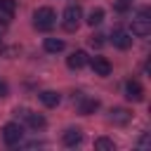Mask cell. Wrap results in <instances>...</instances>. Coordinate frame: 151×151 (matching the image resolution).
I'll return each mask as SVG.
<instances>
[{
	"instance_id": "19",
	"label": "cell",
	"mask_w": 151,
	"mask_h": 151,
	"mask_svg": "<svg viewBox=\"0 0 151 151\" xmlns=\"http://www.w3.org/2000/svg\"><path fill=\"white\" fill-rule=\"evenodd\" d=\"M0 97H7V85L0 83Z\"/></svg>"
},
{
	"instance_id": "9",
	"label": "cell",
	"mask_w": 151,
	"mask_h": 151,
	"mask_svg": "<svg viewBox=\"0 0 151 151\" xmlns=\"http://www.w3.org/2000/svg\"><path fill=\"white\" fill-rule=\"evenodd\" d=\"M125 97L130 101H142L144 99V87L139 85V80H127L125 83Z\"/></svg>"
},
{
	"instance_id": "6",
	"label": "cell",
	"mask_w": 151,
	"mask_h": 151,
	"mask_svg": "<svg viewBox=\"0 0 151 151\" xmlns=\"http://www.w3.org/2000/svg\"><path fill=\"white\" fill-rule=\"evenodd\" d=\"M87 64L92 66V71H94V76H101V78H106V76H111V61H109L106 57H92V59H90Z\"/></svg>"
},
{
	"instance_id": "10",
	"label": "cell",
	"mask_w": 151,
	"mask_h": 151,
	"mask_svg": "<svg viewBox=\"0 0 151 151\" xmlns=\"http://www.w3.org/2000/svg\"><path fill=\"white\" fill-rule=\"evenodd\" d=\"M111 42H113V47H118V50H127L130 45H132V35L127 33V31H113L111 33Z\"/></svg>"
},
{
	"instance_id": "1",
	"label": "cell",
	"mask_w": 151,
	"mask_h": 151,
	"mask_svg": "<svg viewBox=\"0 0 151 151\" xmlns=\"http://www.w3.org/2000/svg\"><path fill=\"white\" fill-rule=\"evenodd\" d=\"M54 24H57V12L52 7H38L33 12V26L38 31H50L54 28Z\"/></svg>"
},
{
	"instance_id": "2",
	"label": "cell",
	"mask_w": 151,
	"mask_h": 151,
	"mask_svg": "<svg viewBox=\"0 0 151 151\" xmlns=\"http://www.w3.org/2000/svg\"><path fill=\"white\" fill-rule=\"evenodd\" d=\"M2 139H5L7 146L21 144V139H24V125H21V123H7V125L2 127Z\"/></svg>"
},
{
	"instance_id": "3",
	"label": "cell",
	"mask_w": 151,
	"mask_h": 151,
	"mask_svg": "<svg viewBox=\"0 0 151 151\" xmlns=\"http://www.w3.org/2000/svg\"><path fill=\"white\" fill-rule=\"evenodd\" d=\"M61 19H64V28H66V31H76L78 24H80V19H83V9H80V5H68V7L64 9Z\"/></svg>"
},
{
	"instance_id": "11",
	"label": "cell",
	"mask_w": 151,
	"mask_h": 151,
	"mask_svg": "<svg viewBox=\"0 0 151 151\" xmlns=\"http://www.w3.org/2000/svg\"><path fill=\"white\" fill-rule=\"evenodd\" d=\"M61 142H64V146H78L83 142V132L78 127H68V130H64Z\"/></svg>"
},
{
	"instance_id": "16",
	"label": "cell",
	"mask_w": 151,
	"mask_h": 151,
	"mask_svg": "<svg viewBox=\"0 0 151 151\" xmlns=\"http://www.w3.org/2000/svg\"><path fill=\"white\" fill-rule=\"evenodd\" d=\"M85 21H87L90 26H99V24L104 21V9H101V7H94V9L87 14V19H85Z\"/></svg>"
},
{
	"instance_id": "15",
	"label": "cell",
	"mask_w": 151,
	"mask_h": 151,
	"mask_svg": "<svg viewBox=\"0 0 151 151\" xmlns=\"http://www.w3.org/2000/svg\"><path fill=\"white\" fill-rule=\"evenodd\" d=\"M61 50H64V40H61V38H45V52L57 54V52H61Z\"/></svg>"
},
{
	"instance_id": "12",
	"label": "cell",
	"mask_w": 151,
	"mask_h": 151,
	"mask_svg": "<svg viewBox=\"0 0 151 151\" xmlns=\"http://www.w3.org/2000/svg\"><path fill=\"white\" fill-rule=\"evenodd\" d=\"M109 120H111L113 125H127V123L132 120V113H130L127 109H111Z\"/></svg>"
},
{
	"instance_id": "14",
	"label": "cell",
	"mask_w": 151,
	"mask_h": 151,
	"mask_svg": "<svg viewBox=\"0 0 151 151\" xmlns=\"http://www.w3.org/2000/svg\"><path fill=\"white\" fill-rule=\"evenodd\" d=\"M17 12V2L14 0H0V17L2 19H12Z\"/></svg>"
},
{
	"instance_id": "5",
	"label": "cell",
	"mask_w": 151,
	"mask_h": 151,
	"mask_svg": "<svg viewBox=\"0 0 151 151\" xmlns=\"http://www.w3.org/2000/svg\"><path fill=\"white\" fill-rule=\"evenodd\" d=\"M17 113H21V118L28 123V127H31V130H42V127H45V123H47L42 113H33V111H28V109H21V111L17 109Z\"/></svg>"
},
{
	"instance_id": "18",
	"label": "cell",
	"mask_w": 151,
	"mask_h": 151,
	"mask_svg": "<svg viewBox=\"0 0 151 151\" xmlns=\"http://www.w3.org/2000/svg\"><path fill=\"white\" fill-rule=\"evenodd\" d=\"M101 38H104V35H92V38H90V45H92V47H101V45H104Z\"/></svg>"
},
{
	"instance_id": "4",
	"label": "cell",
	"mask_w": 151,
	"mask_h": 151,
	"mask_svg": "<svg viewBox=\"0 0 151 151\" xmlns=\"http://www.w3.org/2000/svg\"><path fill=\"white\" fill-rule=\"evenodd\" d=\"M73 101L78 104V111H80L83 116H92V113L99 109V99H94V97H83V94H78V97H73Z\"/></svg>"
},
{
	"instance_id": "13",
	"label": "cell",
	"mask_w": 151,
	"mask_h": 151,
	"mask_svg": "<svg viewBox=\"0 0 151 151\" xmlns=\"http://www.w3.org/2000/svg\"><path fill=\"white\" fill-rule=\"evenodd\" d=\"M40 101H42L45 106L54 109V106H59V101H61V94H59V92H54V90H45V92H40Z\"/></svg>"
},
{
	"instance_id": "8",
	"label": "cell",
	"mask_w": 151,
	"mask_h": 151,
	"mask_svg": "<svg viewBox=\"0 0 151 151\" xmlns=\"http://www.w3.org/2000/svg\"><path fill=\"white\" fill-rule=\"evenodd\" d=\"M87 61H90V57H87L85 50H76V52H71V54L66 57V66H68V68H76V71L83 68Z\"/></svg>"
},
{
	"instance_id": "7",
	"label": "cell",
	"mask_w": 151,
	"mask_h": 151,
	"mask_svg": "<svg viewBox=\"0 0 151 151\" xmlns=\"http://www.w3.org/2000/svg\"><path fill=\"white\" fill-rule=\"evenodd\" d=\"M149 33H151V19H144V17H139V19H134V21H132L130 35H137V38H146Z\"/></svg>"
},
{
	"instance_id": "17",
	"label": "cell",
	"mask_w": 151,
	"mask_h": 151,
	"mask_svg": "<svg viewBox=\"0 0 151 151\" xmlns=\"http://www.w3.org/2000/svg\"><path fill=\"white\" fill-rule=\"evenodd\" d=\"M94 149H101V151H116V142L109 139V137H97V139H94Z\"/></svg>"
}]
</instances>
